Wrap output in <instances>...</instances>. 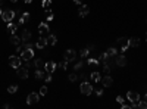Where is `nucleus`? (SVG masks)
I'll list each match as a JSON object with an SVG mask.
<instances>
[{
  "instance_id": "obj_34",
  "label": "nucleus",
  "mask_w": 147,
  "mask_h": 109,
  "mask_svg": "<svg viewBox=\"0 0 147 109\" xmlns=\"http://www.w3.org/2000/svg\"><path fill=\"white\" fill-rule=\"evenodd\" d=\"M46 94H47V87L43 86V87L40 89V96H46Z\"/></svg>"
},
{
  "instance_id": "obj_14",
  "label": "nucleus",
  "mask_w": 147,
  "mask_h": 109,
  "mask_svg": "<svg viewBox=\"0 0 147 109\" xmlns=\"http://www.w3.org/2000/svg\"><path fill=\"white\" fill-rule=\"evenodd\" d=\"M78 13H80V16H87L88 13H90V7L87 6V5H82L81 7H80V11H78Z\"/></svg>"
},
{
  "instance_id": "obj_30",
  "label": "nucleus",
  "mask_w": 147,
  "mask_h": 109,
  "mask_svg": "<svg viewBox=\"0 0 147 109\" xmlns=\"http://www.w3.org/2000/svg\"><path fill=\"white\" fill-rule=\"evenodd\" d=\"M82 66H84V61H80V62H76V63H75L74 69H75V71H78V69H81V68H82Z\"/></svg>"
},
{
  "instance_id": "obj_8",
  "label": "nucleus",
  "mask_w": 147,
  "mask_h": 109,
  "mask_svg": "<svg viewBox=\"0 0 147 109\" xmlns=\"http://www.w3.org/2000/svg\"><path fill=\"white\" fill-rule=\"evenodd\" d=\"M116 43L121 46V50L122 52H125V50L129 47V43H128V38H125V37H119L118 40H116Z\"/></svg>"
},
{
  "instance_id": "obj_4",
  "label": "nucleus",
  "mask_w": 147,
  "mask_h": 109,
  "mask_svg": "<svg viewBox=\"0 0 147 109\" xmlns=\"http://www.w3.org/2000/svg\"><path fill=\"white\" fill-rule=\"evenodd\" d=\"M76 59V52L74 49H68L66 52H65V61L66 62H72Z\"/></svg>"
},
{
  "instance_id": "obj_23",
  "label": "nucleus",
  "mask_w": 147,
  "mask_h": 109,
  "mask_svg": "<svg viewBox=\"0 0 147 109\" xmlns=\"http://www.w3.org/2000/svg\"><path fill=\"white\" fill-rule=\"evenodd\" d=\"M91 80H93L94 83H99V81H102L100 74H99V72H91Z\"/></svg>"
},
{
  "instance_id": "obj_6",
  "label": "nucleus",
  "mask_w": 147,
  "mask_h": 109,
  "mask_svg": "<svg viewBox=\"0 0 147 109\" xmlns=\"http://www.w3.org/2000/svg\"><path fill=\"white\" fill-rule=\"evenodd\" d=\"M2 18H3V21L5 22H12V19H15V12L13 11H5L3 13H2Z\"/></svg>"
},
{
  "instance_id": "obj_21",
  "label": "nucleus",
  "mask_w": 147,
  "mask_h": 109,
  "mask_svg": "<svg viewBox=\"0 0 147 109\" xmlns=\"http://www.w3.org/2000/svg\"><path fill=\"white\" fill-rule=\"evenodd\" d=\"M56 36L55 34H49V37H47V43L50 44V46H55L56 44Z\"/></svg>"
},
{
  "instance_id": "obj_48",
  "label": "nucleus",
  "mask_w": 147,
  "mask_h": 109,
  "mask_svg": "<svg viewBox=\"0 0 147 109\" xmlns=\"http://www.w3.org/2000/svg\"><path fill=\"white\" fill-rule=\"evenodd\" d=\"M2 13H3V12H2V9H0V16H2Z\"/></svg>"
},
{
  "instance_id": "obj_38",
  "label": "nucleus",
  "mask_w": 147,
  "mask_h": 109,
  "mask_svg": "<svg viewBox=\"0 0 147 109\" xmlns=\"http://www.w3.org/2000/svg\"><path fill=\"white\" fill-rule=\"evenodd\" d=\"M116 102H119L121 105H125V102H124V97H122V96H118V97H116Z\"/></svg>"
},
{
  "instance_id": "obj_13",
  "label": "nucleus",
  "mask_w": 147,
  "mask_h": 109,
  "mask_svg": "<svg viewBox=\"0 0 147 109\" xmlns=\"http://www.w3.org/2000/svg\"><path fill=\"white\" fill-rule=\"evenodd\" d=\"M102 83H103V86H105V87H110L112 84H113V78H112L110 75H106V77L102 78Z\"/></svg>"
},
{
  "instance_id": "obj_35",
  "label": "nucleus",
  "mask_w": 147,
  "mask_h": 109,
  "mask_svg": "<svg viewBox=\"0 0 147 109\" xmlns=\"http://www.w3.org/2000/svg\"><path fill=\"white\" fill-rule=\"evenodd\" d=\"M103 72H105L106 75H109V72H110V66H109V65H103Z\"/></svg>"
},
{
  "instance_id": "obj_7",
  "label": "nucleus",
  "mask_w": 147,
  "mask_h": 109,
  "mask_svg": "<svg viewBox=\"0 0 147 109\" xmlns=\"http://www.w3.org/2000/svg\"><path fill=\"white\" fill-rule=\"evenodd\" d=\"M56 68H57V63H56V62H53V61H49V62H46V65H44V69H46V72H47V74L55 72V71H56Z\"/></svg>"
},
{
  "instance_id": "obj_33",
  "label": "nucleus",
  "mask_w": 147,
  "mask_h": 109,
  "mask_svg": "<svg viewBox=\"0 0 147 109\" xmlns=\"http://www.w3.org/2000/svg\"><path fill=\"white\" fill-rule=\"evenodd\" d=\"M68 78H69V81H71V83H74V81H76V80H78V75H76V74H71Z\"/></svg>"
},
{
  "instance_id": "obj_3",
  "label": "nucleus",
  "mask_w": 147,
  "mask_h": 109,
  "mask_svg": "<svg viewBox=\"0 0 147 109\" xmlns=\"http://www.w3.org/2000/svg\"><path fill=\"white\" fill-rule=\"evenodd\" d=\"M34 57V50L32 49H25L24 52L21 53V61L27 62V61H31Z\"/></svg>"
},
{
  "instance_id": "obj_5",
  "label": "nucleus",
  "mask_w": 147,
  "mask_h": 109,
  "mask_svg": "<svg viewBox=\"0 0 147 109\" xmlns=\"http://www.w3.org/2000/svg\"><path fill=\"white\" fill-rule=\"evenodd\" d=\"M21 57H18V56H11L9 57V65L12 66V68H15V69H18V68H21Z\"/></svg>"
},
{
  "instance_id": "obj_25",
  "label": "nucleus",
  "mask_w": 147,
  "mask_h": 109,
  "mask_svg": "<svg viewBox=\"0 0 147 109\" xmlns=\"http://www.w3.org/2000/svg\"><path fill=\"white\" fill-rule=\"evenodd\" d=\"M106 53H107L109 56H116V55H118V50H116L115 47H109Z\"/></svg>"
},
{
  "instance_id": "obj_41",
  "label": "nucleus",
  "mask_w": 147,
  "mask_h": 109,
  "mask_svg": "<svg viewBox=\"0 0 147 109\" xmlns=\"http://www.w3.org/2000/svg\"><path fill=\"white\" fill-rule=\"evenodd\" d=\"M96 94H97V96H102V94H103V90L97 89V90H96Z\"/></svg>"
},
{
  "instance_id": "obj_12",
  "label": "nucleus",
  "mask_w": 147,
  "mask_h": 109,
  "mask_svg": "<svg viewBox=\"0 0 147 109\" xmlns=\"http://www.w3.org/2000/svg\"><path fill=\"white\" fill-rule=\"evenodd\" d=\"M47 44H49V43H47V38L40 37V38L37 40V43H36V47H37V49H44Z\"/></svg>"
},
{
  "instance_id": "obj_47",
  "label": "nucleus",
  "mask_w": 147,
  "mask_h": 109,
  "mask_svg": "<svg viewBox=\"0 0 147 109\" xmlns=\"http://www.w3.org/2000/svg\"><path fill=\"white\" fill-rule=\"evenodd\" d=\"M144 100H146V102H147V93H146V96H144Z\"/></svg>"
},
{
  "instance_id": "obj_39",
  "label": "nucleus",
  "mask_w": 147,
  "mask_h": 109,
  "mask_svg": "<svg viewBox=\"0 0 147 109\" xmlns=\"http://www.w3.org/2000/svg\"><path fill=\"white\" fill-rule=\"evenodd\" d=\"M44 80H46V83H50L51 81V74H47L46 77H44Z\"/></svg>"
},
{
  "instance_id": "obj_20",
  "label": "nucleus",
  "mask_w": 147,
  "mask_h": 109,
  "mask_svg": "<svg viewBox=\"0 0 147 109\" xmlns=\"http://www.w3.org/2000/svg\"><path fill=\"white\" fill-rule=\"evenodd\" d=\"M44 62H43V59H40V57H38V59H36V62H34V66H36V68L37 69H43V68H44Z\"/></svg>"
},
{
  "instance_id": "obj_37",
  "label": "nucleus",
  "mask_w": 147,
  "mask_h": 109,
  "mask_svg": "<svg viewBox=\"0 0 147 109\" xmlns=\"http://www.w3.org/2000/svg\"><path fill=\"white\" fill-rule=\"evenodd\" d=\"M50 21H53V13H47V18H46V22H50Z\"/></svg>"
},
{
  "instance_id": "obj_36",
  "label": "nucleus",
  "mask_w": 147,
  "mask_h": 109,
  "mask_svg": "<svg viewBox=\"0 0 147 109\" xmlns=\"http://www.w3.org/2000/svg\"><path fill=\"white\" fill-rule=\"evenodd\" d=\"M25 49H27V47H25V44H22V46H18V49H16V52H18V53L21 55V53L24 52Z\"/></svg>"
},
{
  "instance_id": "obj_18",
  "label": "nucleus",
  "mask_w": 147,
  "mask_h": 109,
  "mask_svg": "<svg viewBox=\"0 0 147 109\" xmlns=\"http://www.w3.org/2000/svg\"><path fill=\"white\" fill-rule=\"evenodd\" d=\"M28 21H30V13H28V12H24V13L21 15L18 24H25V22H28Z\"/></svg>"
},
{
  "instance_id": "obj_46",
  "label": "nucleus",
  "mask_w": 147,
  "mask_h": 109,
  "mask_svg": "<svg viewBox=\"0 0 147 109\" xmlns=\"http://www.w3.org/2000/svg\"><path fill=\"white\" fill-rule=\"evenodd\" d=\"M24 2H25V3H31V2H32V0H24Z\"/></svg>"
},
{
  "instance_id": "obj_19",
  "label": "nucleus",
  "mask_w": 147,
  "mask_h": 109,
  "mask_svg": "<svg viewBox=\"0 0 147 109\" xmlns=\"http://www.w3.org/2000/svg\"><path fill=\"white\" fill-rule=\"evenodd\" d=\"M21 41H22V40H21L18 36H15V34H12V36H11V43H12V44L19 46V44H21Z\"/></svg>"
},
{
  "instance_id": "obj_40",
  "label": "nucleus",
  "mask_w": 147,
  "mask_h": 109,
  "mask_svg": "<svg viewBox=\"0 0 147 109\" xmlns=\"http://www.w3.org/2000/svg\"><path fill=\"white\" fill-rule=\"evenodd\" d=\"M80 78L82 80V83H84V81H87V77H85V74H80Z\"/></svg>"
},
{
  "instance_id": "obj_45",
  "label": "nucleus",
  "mask_w": 147,
  "mask_h": 109,
  "mask_svg": "<svg viewBox=\"0 0 147 109\" xmlns=\"http://www.w3.org/2000/svg\"><path fill=\"white\" fill-rule=\"evenodd\" d=\"M3 108H5V109H11V106H9V105H7V103H6V105H5Z\"/></svg>"
},
{
  "instance_id": "obj_2",
  "label": "nucleus",
  "mask_w": 147,
  "mask_h": 109,
  "mask_svg": "<svg viewBox=\"0 0 147 109\" xmlns=\"http://www.w3.org/2000/svg\"><path fill=\"white\" fill-rule=\"evenodd\" d=\"M80 90H81V93H82V94H85V96H90V94L93 93V91H94L93 86L90 84V83H87V81L81 83V86H80Z\"/></svg>"
},
{
  "instance_id": "obj_16",
  "label": "nucleus",
  "mask_w": 147,
  "mask_h": 109,
  "mask_svg": "<svg viewBox=\"0 0 147 109\" xmlns=\"http://www.w3.org/2000/svg\"><path fill=\"white\" fill-rule=\"evenodd\" d=\"M30 38H31V32L28 30H24L22 31V36H21V40L25 43V41H30Z\"/></svg>"
},
{
  "instance_id": "obj_32",
  "label": "nucleus",
  "mask_w": 147,
  "mask_h": 109,
  "mask_svg": "<svg viewBox=\"0 0 147 109\" xmlns=\"http://www.w3.org/2000/svg\"><path fill=\"white\" fill-rule=\"evenodd\" d=\"M88 65H90V66H96V65H99V59H88Z\"/></svg>"
},
{
  "instance_id": "obj_9",
  "label": "nucleus",
  "mask_w": 147,
  "mask_h": 109,
  "mask_svg": "<svg viewBox=\"0 0 147 109\" xmlns=\"http://www.w3.org/2000/svg\"><path fill=\"white\" fill-rule=\"evenodd\" d=\"M16 74H18V77H19L21 80H27V78H28V68L21 66V68L16 69Z\"/></svg>"
},
{
  "instance_id": "obj_27",
  "label": "nucleus",
  "mask_w": 147,
  "mask_h": 109,
  "mask_svg": "<svg viewBox=\"0 0 147 109\" xmlns=\"http://www.w3.org/2000/svg\"><path fill=\"white\" fill-rule=\"evenodd\" d=\"M88 53H90V50H88V49H82L81 52H80V56L84 59V57H87V56H88Z\"/></svg>"
},
{
  "instance_id": "obj_11",
  "label": "nucleus",
  "mask_w": 147,
  "mask_h": 109,
  "mask_svg": "<svg viewBox=\"0 0 147 109\" xmlns=\"http://www.w3.org/2000/svg\"><path fill=\"white\" fill-rule=\"evenodd\" d=\"M118 66H125L127 65V57L124 55H116V59H115Z\"/></svg>"
},
{
  "instance_id": "obj_43",
  "label": "nucleus",
  "mask_w": 147,
  "mask_h": 109,
  "mask_svg": "<svg viewBox=\"0 0 147 109\" xmlns=\"http://www.w3.org/2000/svg\"><path fill=\"white\" fill-rule=\"evenodd\" d=\"M121 109H132V108L128 106V105H122V106H121Z\"/></svg>"
},
{
  "instance_id": "obj_29",
  "label": "nucleus",
  "mask_w": 147,
  "mask_h": 109,
  "mask_svg": "<svg viewBox=\"0 0 147 109\" xmlns=\"http://www.w3.org/2000/svg\"><path fill=\"white\" fill-rule=\"evenodd\" d=\"M138 109H147V102H146V100H143V102H141V100H140V102H138V106H137Z\"/></svg>"
},
{
  "instance_id": "obj_15",
  "label": "nucleus",
  "mask_w": 147,
  "mask_h": 109,
  "mask_svg": "<svg viewBox=\"0 0 147 109\" xmlns=\"http://www.w3.org/2000/svg\"><path fill=\"white\" fill-rule=\"evenodd\" d=\"M38 32H40V34H46V32H49V25H47V22H41V24L38 25Z\"/></svg>"
},
{
  "instance_id": "obj_22",
  "label": "nucleus",
  "mask_w": 147,
  "mask_h": 109,
  "mask_svg": "<svg viewBox=\"0 0 147 109\" xmlns=\"http://www.w3.org/2000/svg\"><path fill=\"white\" fill-rule=\"evenodd\" d=\"M16 30H18V25H16V24H13V22H9V24H7V31H11L12 34H15Z\"/></svg>"
},
{
  "instance_id": "obj_1",
  "label": "nucleus",
  "mask_w": 147,
  "mask_h": 109,
  "mask_svg": "<svg viewBox=\"0 0 147 109\" xmlns=\"http://www.w3.org/2000/svg\"><path fill=\"white\" fill-rule=\"evenodd\" d=\"M127 97H128L129 102L132 103V105H131L132 109L138 106V102H140V94H138V93H135V91H128V93H127Z\"/></svg>"
},
{
  "instance_id": "obj_44",
  "label": "nucleus",
  "mask_w": 147,
  "mask_h": 109,
  "mask_svg": "<svg viewBox=\"0 0 147 109\" xmlns=\"http://www.w3.org/2000/svg\"><path fill=\"white\" fill-rule=\"evenodd\" d=\"M82 2L84 0H74V3H76V5H82Z\"/></svg>"
},
{
  "instance_id": "obj_24",
  "label": "nucleus",
  "mask_w": 147,
  "mask_h": 109,
  "mask_svg": "<svg viewBox=\"0 0 147 109\" xmlns=\"http://www.w3.org/2000/svg\"><path fill=\"white\" fill-rule=\"evenodd\" d=\"M44 77H46V75H44V72H43L41 69H37V71H36V78H37V80H44Z\"/></svg>"
},
{
  "instance_id": "obj_17",
  "label": "nucleus",
  "mask_w": 147,
  "mask_h": 109,
  "mask_svg": "<svg viewBox=\"0 0 147 109\" xmlns=\"http://www.w3.org/2000/svg\"><path fill=\"white\" fill-rule=\"evenodd\" d=\"M128 43H129V46H131V47H138V46H140V38H138V37L129 38Z\"/></svg>"
},
{
  "instance_id": "obj_26",
  "label": "nucleus",
  "mask_w": 147,
  "mask_h": 109,
  "mask_svg": "<svg viewBox=\"0 0 147 109\" xmlns=\"http://www.w3.org/2000/svg\"><path fill=\"white\" fill-rule=\"evenodd\" d=\"M50 5H51V0H43V3H41V6L44 7V11H47V9H49Z\"/></svg>"
},
{
  "instance_id": "obj_10",
  "label": "nucleus",
  "mask_w": 147,
  "mask_h": 109,
  "mask_svg": "<svg viewBox=\"0 0 147 109\" xmlns=\"http://www.w3.org/2000/svg\"><path fill=\"white\" fill-rule=\"evenodd\" d=\"M38 100H40V94L38 93H30L28 97H27V103L32 105V103H37Z\"/></svg>"
},
{
  "instance_id": "obj_28",
  "label": "nucleus",
  "mask_w": 147,
  "mask_h": 109,
  "mask_svg": "<svg viewBox=\"0 0 147 109\" xmlns=\"http://www.w3.org/2000/svg\"><path fill=\"white\" fill-rule=\"evenodd\" d=\"M7 91H9L11 94L16 93V91H18V86H9V87H7Z\"/></svg>"
},
{
  "instance_id": "obj_50",
  "label": "nucleus",
  "mask_w": 147,
  "mask_h": 109,
  "mask_svg": "<svg viewBox=\"0 0 147 109\" xmlns=\"http://www.w3.org/2000/svg\"><path fill=\"white\" fill-rule=\"evenodd\" d=\"M2 3H3V0H0V5H2Z\"/></svg>"
},
{
  "instance_id": "obj_42",
  "label": "nucleus",
  "mask_w": 147,
  "mask_h": 109,
  "mask_svg": "<svg viewBox=\"0 0 147 109\" xmlns=\"http://www.w3.org/2000/svg\"><path fill=\"white\" fill-rule=\"evenodd\" d=\"M87 49L90 50V52H93V50H94V49H96V46H94V44H90V46H88Z\"/></svg>"
},
{
  "instance_id": "obj_49",
  "label": "nucleus",
  "mask_w": 147,
  "mask_h": 109,
  "mask_svg": "<svg viewBox=\"0 0 147 109\" xmlns=\"http://www.w3.org/2000/svg\"><path fill=\"white\" fill-rule=\"evenodd\" d=\"M11 2H18V0H11Z\"/></svg>"
},
{
  "instance_id": "obj_31",
  "label": "nucleus",
  "mask_w": 147,
  "mask_h": 109,
  "mask_svg": "<svg viewBox=\"0 0 147 109\" xmlns=\"http://www.w3.org/2000/svg\"><path fill=\"white\" fill-rule=\"evenodd\" d=\"M57 66H59V68H62V69H66V68H68V62H66V61L59 62V63H57Z\"/></svg>"
},
{
  "instance_id": "obj_51",
  "label": "nucleus",
  "mask_w": 147,
  "mask_h": 109,
  "mask_svg": "<svg viewBox=\"0 0 147 109\" xmlns=\"http://www.w3.org/2000/svg\"><path fill=\"white\" fill-rule=\"evenodd\" d=\"M146 40H147V32H146Z\"/></svg>"
}]
</instances>
